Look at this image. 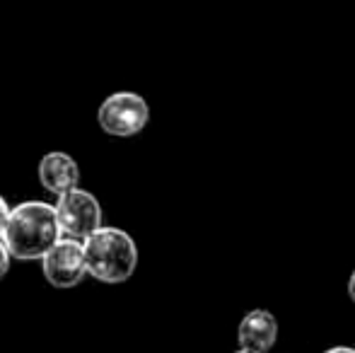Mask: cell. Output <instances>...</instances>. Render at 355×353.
Segmentation results:
<instances>
[{
    "mask_svg": "<svg viewBox=\"0 0 355 353\" xmlns=\"http://www.w3.org/2000/svg\"><path fill=\"white\" fill-rule=\"evenodd\" d=\"M56 213L63 237L85 242L102 227V206H99L97 196L80 187L58 196Z\"/></svg>",
    "mask_w": 355,
    "mask_h": 353,
    "instance_id": "obj_4",
    "label": "cell"
},
{
    "mask_svg": "<svg viewBox=\"0 0 355 353\" xmlns=\"http://www.w3.org/2000/svg\"><path fill=\"white\" fill-rule=\"evenodd\" d=\"M10 261H12V255H10L8 245H5L3 237H0V281H3L5 273L10 271Z\"/></svg>",
    "mask_w": 355,
    "mask_h": 353,
    "instance_id": "obj_8",
    "label": "cell"
},
{
    "mask_svg": "<svg viewBox=\"0 0 355 353\" xmlns=\"http://www.w3.org/2000/svg\"><path fill=\"white\" fill-rule=\"evenodd\" d=\"M10 211H12V208H10L8 201H5V198L0 196V237H3L5 225H8V221H10Z\"/></svg>",
    "mask_w": 355,
    "mask_h": 353,
    "instance_id": "obj_9",
    "label": "cell"
},
{
    "mask_svg": "<svg viewBox=\"0 0 355 353\" xmlns=\"http://www.w3.org/2000/svg\"><path fill=\"white\" fill-rule=\"evenodd\" d=\"M39 182H42V187L46 189V191L61 196V193L78 187L80 167L68 153H63V150L46 153V155L42 157V162H39Z\"/></svg>",
    "mask_w": 355,
    "mask_h": 353,
    "instance_id": "obj_7",
    "label": "cell"
},
{
    "mask_svg": "<svg viewBox=\"0 0 355 353\" xmlns=\"http://www.w3.org/2000/svg\"><path fill=\"white\" fill-rule=\"evenodd\" d=\"M99 126L114 138H131L150 121V107L138 92H114L97 112Z\"/></svg>",
    "mask_w": 355,
    "mask_h": 353,
    "instance_id": "obj_3",
    "label": "cell"
},
{
    "mask_svg": "<svg viewBox=\"0 0 355 353\" xmlns=\"http://www.w3.org/2000/svg\"><path fill=\"white\" fill-rule=\"evenodd\" d=\"M324 353H355L353 346H331V349H327Z\"/></svg>",
    "mask_w": 355,
    "mask_h": 353,
    "instance_id": "obj_10",
    "label": "cell"
},
{
    "mask_svg": "<svg viewBox=\"0 0 355 353\" xmlns=\"http://www.w3.org/2000/svg\"><path fill=\"white\" fill-rule=\"evenodd\" d=\"M85 245L87 273L102 283H123L136 273L138 247L136 240L121 227H99Z\"/></svg>",
    "mask_w": 355,
    "mask_h": 353,
    "instance_id": "obj_2",
    "label": "cell"
},
{
    "mask_svg": "<svg viewBox=\"0 0 355 353\" xmlns=\"http://www.w3.org/2000/svg\"><path fill=\"white\" fill-rule=\"evenodd\" d=\"M234 353H254V351H244V349H239V351H234Z\"/></svg>",
    "mask_w": 355,
    "mask_h": 353,
    "instance_id": "obj_12",
    "label": "cell"
},
{
    "mask_svg": "<svg viewBox=\"0 0 355 353\" xmlns=\"http://www.w3.org/2000/svg\"><path fill=\"white\" fill-rule=\"evenodd\" d=\"M348 298L355 302V268H353V273H351V278H348Z\"/></svg>",
    "mask_w": 355,
    "mask_h": 353,
    "instance_id": "obj_11",
    "label": "cell"
},
{
    "mask_svg": "<svg viewBox=\"0 0 355 353\" xmlns=\"http://www.w3.org/2000/svg\"><path fill=\"white\" fill-rule=\"evenodd\" d=\"M44 278L53 288H73L83 281L87 273V259H85V245L73 237H61L46 257L42 259Z\"/></svg>",
    "mask_w": 355,
    "mask_h": 353,
    "instance_id": "obj_5",
    "label": "cell"
},
{
    "mask_svg": "<svg viewBox=\"0 0 355 353\" xmlns=\"http://www.w3.org/2000/svg\"><path fill=\"white\" fill-rule=\"evenodd\" d=\"M239 349L254 353H268L278 341V320L273 312L257 307L242 317L237 329Z\"/></svg>",
    "mask_w": 355,
    "mask_h": 353,
    "instance_id": "obj_6",
    "label": "cell"
},
{
    "mask_svg": "<svg viewBox=\"0 0 355 353\" xmlns=\"http://www.w3.org/2000/svg\"><path fill=\"white\" fill-rule=\"evenodd\" d=\"M56 206L46 201H22L10 211L3 242L8 245L12 259L32 261L44 259L46 252L61 240Z\"/></svg>",
    "mask_w": 355,
    "mask_h": 353,
    "instance_id": "obj_1",
    "label": "cell"
}]
</instances>
